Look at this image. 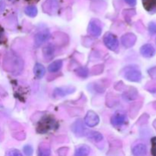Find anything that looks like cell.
<instances>
[{"instance_id": "6da1fadb", "label": "cell", "mask_w": 156, "mask_h": 156, "mask_svg": "<svg viewBox=\"0 0 156 156\" xmlns=\"http://www.w3.org/2000/svg\"><path fill=\"white\" fill-rule=\"evenodd\" d=\"M4 60V68L12 74H20L24 68V62L15 53H7Z\"/></svg>"}, {"instance_id": "7a4b0ae2", "label": "cell", "mask_w": 156, "mask_h": 156, "mask_svg": "<svg viewBox=\"0 0 156 156\" xmlns=\"http://www.w3.org/2000/svg\"><path fill=\"white\" fill-rule=\"evenodd\" d=\"M58 123L53 116L44 115L39 120L37 126V132L41 134H45L51 130L57 129Z\"/></svg>"}, {"instance_id": "3957f363", "label": "cell", "mask_w": 156, "mask_h": 156, "mask_svg": "<svg viewBox=\"0 0 156 156\" xmlns=\"http://www.w3.org/2000/svg\"><path fill=\"white\" fill-rule=\"evenodd\" d=\"M124 77L129 82H139L142 79V73L139 69L132 67H127L125 69Z\"/></svg>"}, {"instance_id": "277c9868", "label": "cell", "mask_w": 156, "mask_h": 156, "mask_svg": "<svg viewBox=\"0 0 156 156\" xmlns=\"http://www.w3.org/2000/svg\"><path fill=\"white\" fill-rule=\"evenodd\" d=\"M104 43L109 50H113V51L117 50L119 47V41L117 37L110 32L106 33L104 36Z\"/></svg>"}, {"instance_id": "5b68a950", "label": "cell", "mask_w": 156, "mask_h": 156, "mask_svg": "<svg viewBox=\"0 0 156 156\" xmlns=\"http://www.w3.org/2000/svg\"><path fill=\"white\" fill-rule=\"evenodd\" d=\"M111 123L114 126L119 127V126H123V124L126 123L127 121V117L125 113L123 111H117L111 117Z\"/></svg>"}, {"instance_id": "8992f818", "label": "cell", "mask_w": 156, "mask_h": 156, "mask_svg": "<svg viewBox=\"0 0 156 156\" xmlns=\"http://www.w3.org/2000/svg\"><path fill=\"white\" fill-rule=\"evenodd\" d=\"M102 27L100 21L98 20H91L88 24V34L94 37H99L101 34Z\"/></svg>"}, {"instance_id": "52a82bcc", "label": "cell", "mask_w": 156, "mask_h": 156, "mask_svg": "<svg viewBox=\"0 0 156 156\" xmlns=\"http://www.w3.org/2000/svg\"><path fill=\"white\" fill-rule=\"evenodd\" d=\"M85 123L89 127H94L98 124L100 119H99L98 115L95 112L92 111H90L87 113L85 117Z\"/></svg>"}, {"instance_id": "ba28073f", "label": "cell", "mask_w": 156, "mask_h": 156, "mask_svg": "<svg viewBox=\"0 0 156 156\" xmlns=\"http://www.w3.org/2000/svg\"><path fill=\"white\" fill-rule=\"evenodd\" d=\"M50 37V34L49 30H44L40 31L35 35L34 37V44L35 47H38L42 45L44 42L48 41Z\"/></svg>"}, {"instance_id": "9c48e42d", "label": "cell", "mask_w": 156, "mask_h": 156, "mask_svg": "<svg viewBox=\"0 0 156 156\" xmlns=\"http://www.w3.org/2000/svg\"><path fill=\"white\" fill-rule=\"evenodd\" d=\"M72 130L74 133V134L77 136H86L87 133V129H85V126H84L83 122L81 120H77V121L75 122L73 125H72L71 127Z\"/></svg>"}, {"instance_id": "30bf717a", "label": "cell", "mask_w": 156, "mask_h": 156, "mask_svg": "<svg viewBox=\"0 0 156 156\" xmlns=\"http://www.w3.org/2000/svg\"><path fill=\"white\" fill-rule=\"evenodd\" d=\"M76 91V88L73 86H64L57 88L53 91V95L55 98H63L66 95L72 94Z\"/></svg>"}, {"instance_id": "8fae6325", "label": "cell", "mask_w": 156, "mask_h": 156, "mask_svg": "<svg viewBox=\"0 0 156 156\" xmlns=\"http://www.w3.org/2000/svg\"><path fill=\"white\" fill-rule=\"evenodd\" d=\"M136 41V37L132 33L126 34L123 36H122L121 37V44L126 48L132 47L135 44Z\"/></svg>"}, {"instance_id": "7c38bea8", "label": "cell", "mask_w": 156, "mask_h": 156, "mask_svg": "<svg viewBox=\"0 0 156 156\" xmlns=\"http://www.w3.org/2000/svg\"><path fill=\"white\" fill-rule=\"evenodd\" d=\"M140 53H141L142 56H143L144 57L150 58L155 55V50L152 44H146L141 47Z\"/></svg>"}, {"instance_id": "4fadbf2b", "label": "cell", "mask_w": 156, "mask_h": 156, "mask_svg": "<svg viewBox=\"0 0 156 156\" xmlns=\"http://www.w3.org/2000/svg\"><path fill=\"white\" fill-rule=\"evenodd\" d=\"M132 152L134 156H146L147 154V148L145 144L140 143L133 148Z\"/></svg>"}, {"instance_id": "5bb4252c", "label": "cell", "mask_w": 156, "mask_h": 156, "mask_svg": "<svg viewBox=\"0 0 156 156\" xmlns=\"http://www.w3.org/2000/svg\"><path fill=\"white\" fill-rule=\"evenodd\" d=\"M143 5L148 12H156V0H143Z\"/></svg>"}, {"instance_id": "9a60e30c", "label": "cell", "mask_w": 156, "mask_h": 156, "mask_svg": "<svg viewBox=\"0 0 156 156\" xmlns=\"http://www.w3.org/2000/svg\"><path fill=\"white\" fill-rule=\"evenodd\" d=\"M34 73L35 76L37 79H42L45 75L46 69L42 64L36 63L34 66Z\"/></svg>"}, {"instance_id": "2e32d148", "label": "cell", "mask_w": 156, "mask_h": 156, "mask_svg": "<svg viewBox=\"0 0 156 156\" xmlns=\"http://www.w3.org/2000/svg\"><path fill=\"white\" fill-rule=\"evenodd\" d=\"M90 151L91 149H90L89 146L83 145L76 149L75 156H88L90 154Z\"/></svg>"}, {"instance_id": "e0dca14e", "label": "cell", "mask_w": 156, "mask_h": 156, "mask_svg": "<svg viewBox=\"0 0 156 156\" xmlns=\"http://www.w3.org/2000/svg\"><path fill=\"white\" fill-rule=\"evenodd\" d=\"M50 146L46 143H41L38 148V156H50Z\"/></svg>"}, {"instance_id": "ac0fdd59", "label": "cell", "mask_w": 156, "mask_h": 156, "mask_svg": "<svg viewBox=\"0 0 156 156\" xmlns=\"http://www.w3.org/2000/svg\"><path fill=\"white\" fill-rule=\"evenodd\" d=\"M54 51L55 49L54 47L51 44H49L47 47H44L43 49V53H44V56L46 59H52L53 57V55H54Z\"/></svg>"}, {"instance_id": "d6986e66", "label": "cell", "mask_w": 156, "mask_h": 156, "mask_svg": "<svg viewBox=\"0 0 156 156\" xmlns=\"http://www.w3.org/2000/svg\"><path fill=\"white\" fill-rule=\"evenodd\" d=\"M86 136L88 139L91 140H94L96 143H98L101 142L103 140V136L98 132H96V131H90V132H87Z\"/></svg>"}, {"instance_id": "ffe728a7", "label": "cell", "mask_w": 156, "mask_h": 156, "mask_svg": "<svg viewBox=\"0 0 156 156\" xmlns=\"http://www.w3.org/2000/svg\"><path fill=\"white\" fill-rule=\"evenodd\" d=\"M62 66V61L60 59L54 61L52 62L50 66H48V71L50 73H56L59 71Z\"/></svg>"}, {"instance_id": "44dd1931", "label": "cell", "mask_w": 156, "mask_h": 156, "mask_svg": "<svg viewBox=\"0 0 156 156\" xmlns=\"http://www.w3.org/2000/svg\"><path fill=\"white\" fill-rule=\"evenodd\" d=\"M44 5H47L46 12H50V11H54L57 8V2L56 0H47Z\"/></svg>"}, {"instance_id": "7402d4cb", "label": "cell", "mask_w": 156, "mask_h": 156, "mask_svg": "<svg viewBox=\"0 0 156 156\" xmlns=\"http://www.w3.org/2000/svg\"><path fill=\"white\" fill-rule=\"evenodd\" d=\"M24 12H25V14L27 16L31 17V18H34V17L37 15V9L35 6H27Z\"/></svg>"}, {"instance_id": "603a6c76", "label": "cell", "mask_w": 156, "mask_h": 156, "mask_svg": "<svg viewBox=\"0 0 156 156\" xmlns=\"http://www.w3.org/2000/svg\"><path fill=\"white\" fill-rule=\"evenodd\" d=\"M76 73L79 77L82 78H86L87 76H88V69L86 68V67H79L76 70Z\"/></svg>"}, {"instance_id": "cb8c5ba5", "label": "cell", "mask_w": 156, "mask_h": 156, "mask_svg": "<svg viewBox=\"0 0 156 156\" xmlns=\"http://www.w3.org/2000/svg\"><path fill=\"white\" fill-rule=\"evenodd\" d=\"M23 151H24V153L27 156H31L33 155V152H34L33 148H32V146H29V145H27V146H24V148H23Z\"/></svg>"}, {"instance_id": "d4e9b609", "label": "cell", "mask_w": 156, "mask_h": 156, "mask_svg": "<svg viewBox=\"0 0 156 156\" xmlns=\"http://www.w3.org/2000/svg\"><path fill=\"white\" fill-rule=\"evenodd\" d=\"M151 144H152V149H151L152 155V156H156V136L151 140Z\"/></svg>"}, {"instance_id": "484cf974", "label": "cell", "mask_w": 156, "mask_h": 156, "mask_svg": "<svg viewBox=\"0 0 156 156\" xmlns=\"http://www.w3.org/2000/svg\"><path fill=\"white\" fill-rule=\"evenodd\" d=\"M149 31L152 34H156V24L154 22L149 23Z\"/></svg>"}, {"instance_id": "4316f807", "label": "cell", "mask_w": 156, "mask_h": 156, "mask_svg": "<svg viewBox=\"0 0 156 156\" xmlns=\"http://www.w3.org/2000/svg\"><path fill=\"white\" fill-rule=\"evenodd\" d=\"M9 156H23L19 150L18 149H12L9 151Z\"/></svg>"}, {"instance_id": "83f0119b", "label": "cell", "mask_w": 156, "mask_h": 156, "mask_svg": "<svg viewBox=\"0 0 156 156\" xmlns=\"http://www.w3.org/2000/svg\"><path fill=\"white\" fill-rule=\"evenodd\" d=\"M5 41V37L4 30H3L2 27L0 26V44H4Z\"/></svg>"}, {"instance_id": "f1b7e54d", "label": "cell", "mask_w": 156, "mask_h": 156, "mask_svg": "<svg viewBox=\"0 0 156 156\" xmlns=\"http://www.w3.org/2000/svg\"><path fill=\"white\" fill-rule=\"evenodd\" d=\"M125 2L131 6H134L136 4V0H125Z\"/></svg>"}, {"instance_id": "f546056e", "label": "cell", "mask_w": 156, "mask_h": 156, "mask_svg": "<svg viewBox=\"0 0 156 156\" xmlns=\"http://www.w3.org/2000/svg\"><path fill=\"white\" fill-rule=\"evenodd\" d=\"M5 5L4 2L0 1V13H2L5 10Z\"/></svg>"}, {"instance_id": "4dcf8cb0", "label": "cell", "mask_w": 156, "mask_h": 156, "mask_svg": "<svg viewBox=\"0 0 156 156\" xmlns=\"http://www.w3.org/2000/svg\"><path fill=\"white\" fill-rule=\"evenodd\" d=\"M28 3H37V2H39L40 0H26Z\"/></svg>"}, {"instance_id": "1f68e13d", "label": "cell", "mask_w": 156, "mask_h": 156, "mask_svg": "<svg viewBox=\"0 0 156 156\" xmlns=\"http://www.w3.org/2000/svg\"><path fill=\"white\" fill-rule=\"evenodd\" d=\"M155 44H156V39H155Z\"/></svg>"}]
</instances>
